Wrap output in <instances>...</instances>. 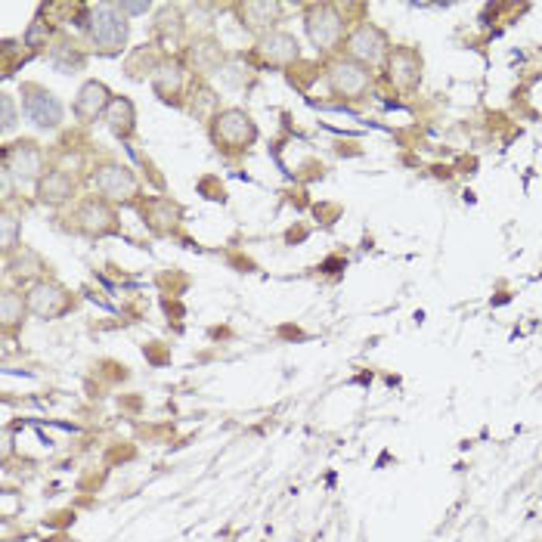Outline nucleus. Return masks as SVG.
I'll use <instances>...</instances> for the list:
<instances>
[{
    "label": "nucleus",
    "instance_id": "1",
    "mask_svg": "<svg viewBox=\"0 0 542 542\" xmlns=\"http://www.w3.org/2000/svg\"><path fill=\"white\" fill-rule=\"evenodd\" d=\"M388 56H391V44H388V35L378 25L363 22L350 31L347 59H354V62H360V66L372 69V66H378V62H388Z\"/></svg>",
    "mask_w": 542,
    "mask_h": 542
},
{
    "label": "nucleus",
    "instance_id": "2",
    "mask_svg": "<svg viewBox=\"0 0 542 542\" xmlns=\"http://www.w3.org/2000/svg\"><path fill=\"white\" fill-rule=\"evenodd\" d=\"M214 140L223 149H248L258 140V124L242 109H227L214 118Z\"/></svg>",
    "mask_w": 542,
    "mask_h": 542
},
{
    "label": "nucleus",
    "instance_id": "3",
    "mask_svg": "<svg viewBox=\"0 0 542 542\" xmlns=\"http://www.w3.org/2000/svg\"><path fill=\"white\" fill-rule=\"evenodd\" d=\"M127 19L121 16L118 7H100L90 19V41L103 53H118L127 44Z\"/></svg>",
    "mask_w": 542,
    "mask_h": 542
},
{
    "label": "nucleus",
    "instance_id": "4",
    "mask_svg": "<svg viewBox=\"0 0 542 542\" xmlns=\"http://www.w3.org/2000/svg\"><path fill=\"white\" fill-rule=\"evenodd\" d=\"M304 25H307V35L310 41L316 44V50H332L341 44V35H344V19L335 7H310L307 16H304Z\"/></svg>",
    "mask_w": 542,
    "mask_h": 542
},
{
    "label": "nucleus",
    "instance_id": "5",
    "mask_svg": "<svg viewBox=\"0 0 542 542\" xmlns=\"http://www.w3.org/2000/svg\"><path fill=\"white\" fill-rule=\"evenodd\" d=\"M369 84H372V72L354 59H338L329 66V87L338 93V97L357 100L369 90Z\"/></svg>",
    "mask_w": 542,
    "mask_h": 542
},
{
    "label": "nucleus",
    "instance_id": "6",
    "mask_svg": "<svg viewBox=\"0 0 542 542\" xmlns=\"http://www.w3.org/2000/svg\"><path fill=\"white\" fill-rule=\"evenodd\" d=\"M25 298H28L31 313L41 316V320H56V316L72 310L69 292L62 289V285H56V282H38V285H31V292H28Z\"/></svg>",
    "mask_w": 542,
    "mask_h": 542
},
{
    "label": "nucleus",
    "instance_id": "7",
    "mask_svg": "<svg viewBox=\"0 0 542 542\" xmlns=\"http://www.w3.org/2000/svg\"><path fill=\"white\" fill-rule=\"evenodd\" d=\"M388 78L400 90H416L422 81V56L412 47H394L388 56Z\"/></svg>",
    "mask_w": 542,
    "mask_h": 542
},
{
    "label": "nucleus",
    "instance_id": "8",
    "mask_svg": "<svg viewBox=\"0 0 542 542\" xmlns=\"http://www.w3.org/2000/svg\"><path fill=\"white\" fill-rule=\"evenodd\" d=\"M41 171H44V155L31 140L7 149V174H13L19 183L41 180Z\"/></svg>",
    "mask_w": 542,
    "mask_h": 542
},
{
    "label": "nucleus",
    "instance_id": "9",
    "mask_svg": "<svg viewBox=\"0 0 542 542\" xmlns=\"http://www.w3.org/2000/svg\"><path fill=\"white\" fill-rule=\"evenodd\" d=\"M93 183H97V189L103 196L109 199H131L137 193V177L131 168L124 165H103L97 168V174H93Z\"/></svg>",
    "mask_w": 542,
    "mask_h": 542
},
{
    "label": "nucleus",
    "instance_id": "10",
    "mask_svg": "<svg viewBox=\"0 0 542 542\" xmlns=\"http://www.w3.org/2000/svg\"><path fill=\"white\" fill-rule=\"evenodd\" d=\"M25 112L38 127H56L62 121V106L44 87H25Z\"/></svg>",
    "mask_w": 542,
    "mask_h": 542
},
{
    "label": "nucleus",
    "instance_id": "11",
    "mask_svg": "<svg viewBox=\"0 0 542 542\" xmlns=\"http://www.w3.org/2000/svg\"><path fill=\"white\" fill-rule=\"evenodd\" d=\"M112 103V93L103 81H87L81 90H78V100H75V112L78 118L84 121H93L97 115H103Z\"/></svg>",
    "mask_w": 542,
    "mask_h": 542
},
{
    "label": "nucleus",
    "instance_id": "12",
    "mask_svg": "<svg viewBox=\"0 0 542 542\" xmlns=\"http://www.w3.org/2000/svg\"><path fill=\"white\" fill-rule=\"evenodd\" d=\"M261 50L270 62H276V66H289V62H295L301 56V44L295 35H289V31H270Z\"/></svg>",
    "mask_w": 542,
    "mask_h": 542
},
{
    "label": "nucleus",
    "instance_id": "13",
    "mask_svg": "<svg viewBox=\"0 0 542 542\" xmlns=\"http://www.w3.org/2000/svg\"><path fill=\"white\" fill-rule=\"evenodd\" d=\"M78 220H81L84 233H90V236H106V233L115 230V214H112V208H109L106 202H97V199L81 205Z\"/></svg>",
    "mask_w": 542,
    "mask_h": 542
},
{
    "label": "nucleus",
    "instance_id": "14",
    "mask_svg": "<svg viewBox=\"0 0 542 542\" xmlns=\"http://www.w3.org/2000/svg\"><path fill=\"white\" fill-rule=\"evenodd\" d=\"M75 183L66 171H50L47 177L38 180V199L44 205H62L66 199H72Z\"/></svg>",
    "mask_w": 542,
    "mask_h": 542
},
{
    "label": "nucleus",
    "instance_id": "15",
    "mask_svg": "<svg viewBox=\"0 0 542 542\" xmlns=\"http://www.w3.org/2000/svg\"><path fill=\"white\" fill-rule=\"evenodd\" d=\"M239 13L245 19L242 25H248L251 31H267L270 35V28L279 19V4H270V0H251V4L239 7Z\"/></svg>",
    "mask_w": 542,
    "mask_h": 542
},
{
    "label": "nucleus",
    "instance_id": "16",
    "mask_svg": "<svg viewBox=\"0 0 542 542\" xmlns=\"http://www.w3.org/2000/svg\"><path fill=\"white\" fill-rule=\"evenodd\" d=\"M189 62H193V69L202 72V75H211V72H220L223 66V47L211 38H202L189 47Z\"/></svg>",
    "mask_w": 542,
    "mask_h": 542
},
{
    "label": "nucleus",
    "instance_id": "17",
    "mask_svg": "<svg viewBox=\"0 0 542 542\" xmlns=\"http://www.w3.org/2000/svg\"><path fill=\"white\" fill-rule=\"evenodd\" d=\"M106 121H109L115 137H131V131H134V106H131V100L115 97L109 103V109H106Z\"/></svg>",
    "mask_w": 542,
    "mask_h": 542
},
{
    "label": "nucleus",
    "instance_id": "18",
    "mask_svg": "<svg viewBox=\"0 0 542 542\" xmlns=\"http://www.w3.org/2000/svg\"><path fill=\"white\" fill-rule=\"evenodd\" d=\"M28 310H31V307H28V298H22V295L13 292V289L4 292V301H0V313H4V326H7V329L19 326V323L25 320Z\"/></svg>",
    "mask_w": 542,
    "mask_h": 542
},
{
    "label": "nucleus",
    "instance_id": "19",
    "mask_svg": "<svg viewBox=\"0 0 542 542\" xmlns=\"http://www.w3.org/2000/svg\"><path fill=\"white\" fill-rule=\"evenodd\" d=\"M180 84H183V75H180V69H177V66H165V69H158V75H155V90L162 93L165 100H171V93H177V90H180Z\"/></svg>",
    "mask_w": 542,
    "mask_h": 542
},
{
    "label": "nucleus",
    "instance_id": "20",
    "mask_svg": "<svg viewBox=\"0 0 542 542\" xmlns=\"http://www.w3.org/2000/svg\"><path fill=\"white\" fill-rule=\"evenodd\" d=\"M13 230H16L13 217H10V214H4V245H7V248H13Z\"/></svg>",
    "mask_w": 542,
    "mask_h": 542
},
{
    "label": "nucleus",
    "instance_id": "21",
    "mask_svg": "<svg viewBox=\"0 0 542 542\" xmlns=\"http://www.w3.org/2000/svg\"><path fill=\"white\" fill-rule=\"evenodd\" d=\"M16 121H13V100L10 97H4V131H10Z\"/></svg>",
    "mask_w": 542,
    "mask_h": 542
},
{
    "label": "nucleus",
    "instance_id": "22",
    "mask_svg": "<svg viewBox=\"0 0 542 542\" xmlns=\"http://www.w3.org/2000/svg\"><path fill=\"white\" fill-rule=\"evenodd\" d=\"M121 13H149V4H115Z\"/></svg>",
    "mask_w": 542,
    "mask_h": 542
}]
</instances>
